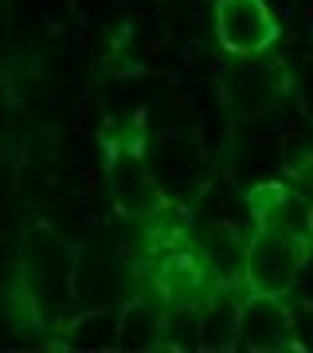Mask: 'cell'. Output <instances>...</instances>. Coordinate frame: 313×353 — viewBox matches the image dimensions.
I'll list each match as a JSON object with an SVG mask.
<instances>
[{
    "instance_id": "3",
    "label": "cell",
    "mask_w": 313,
    "mask_h": 353,
    "mask_svg": "<svg viewBox=\"0 0 313 353\" xmlns=\"http://www.w3.org/2000/svg\"><path fill=\"white\" fill-rule=\"evenodd\" d=\"M212 32L219 51L235 55V59L266 55L282 39V24L266 8V0H215Z\"/></svg>"
},
{
    "instance_id": "2",
    "label": "cell",
    "mask_w": 313,
    "mask_h": 353,
    "mask_svg": "<svg viewBox=\"0 0 313 353\" xmlns=\"http://www.w3.org/2000/svg\"><path fill=\"white\" fill-rule=\"evenodd\" d=\"M310 255H313V236L286 232V228H255L247 248H243L239 279H243L247 290L290 294V290L298 287Z\"/></svg>"
},
{
    "instance_id": "4",
    "label": "cell",
    "mask_w": 313,
    "mask_h": 353,
    "mask_svg": "<svg viewBox=\"0 0 313 353\" xmlns=\"http://www.w3.org/2000/svg\"><path fill=\"white\" fill-rule=\"evenodd\" d=\"M224 279L212 271V259L192 248H169L153 267V294L161 306H192L204 310V303L219 290Z\"/></svg>"
},
{
    "instance_id": "5",
    "label": "cell",
    "mask_w": 313,
    "mask_h": 353,
    "mask_svg": "<svg viewBox=\"0 0 313 353\" xmlns=\"http://www.w3.org/2000/svg\"><path fill=\"white\" fill-rule=\"evenodd\" d=\"M239 345L255 353H282L301 350L298 326L286 306V294H263V290H243L239 299Z\"/></svg>"
},
{
    "instance_id": "1",
    "label": "cell",
    "mask_w": 313,
    "mask_h": 353,
    "mask_svg": "<svg viewBox=\"0 0 313 353\" xmlns=\"http://www.w3.org/2000/svg\"><path fill=\"white\" fill-rule=\"evenodd\" d=\"M102 150H106V173H110L114 204L122 208V216L145 224L161 208H169L161 185L153 181L149 165H145V126L138 118L110 122L102 130Z\"/></svg>"
}]
</instances>
